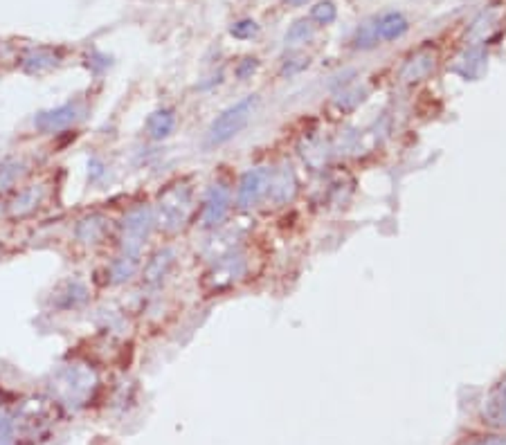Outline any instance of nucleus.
Listing matches in <instances>:
<instances>
[{
	"label": "nucleus",
	"instance_id": "1",
	"mask_svg": "<svg viewBox=\"0 0 506 445\" xmlns=\"http://www.w3.org/2000/svg\"><path fill=\"white\" fill-rule=\"evenodd\" d=\"M59 421L61 405L52 396H27L11 419L14 445H41L50 441Z\"/></svg>",
	"mask_w": 506,
	"mask_h": 445
},
{
	"label": "nucleus",
	"instance_id": "2",
	"mask_svg": "<svg viewBox=\"0 0 506 445\" xmlns=\"http://www.w3.org/2000/svg\"><path fill=\"white\" fill-rule=\"evenodd\" d=\"M97 387L95 371L86 365H65L54 373L52 378V398L59 405L79 409L90 403L93 392Z\"/></svg>",
	"mask_w": 506,
	"mask_h": 445
},
{
	"label": "nucleus",
	"instance_id": "3",
	"mask_svg": "<svg viewBox=\"0 0 506 445\" xmlns=\"http://www.w3.org/2000/svg\"><path fill=\"white\" fill-rule=\"evenodd\" d=\"M257 106H259V97L246 95L238 99V102L230 104L225 110H221L207 128L205 145L209 149H214V147H223L228 145V142H232L250 124L252 115L257 112Z\"/></svg>",
	"mask_w": 506,
	"mask_h": 445
},
{
	"label": "nucleus",
	"instance_id": "4",
	"mask_svg": "<svg viewBox=\"0 0 506 445\" xmlns=\"http://www.w3.org/2000/svg\"><path fill=\"white\" fill-rule=\"evenodd\" d=\"M156 227L167 234H174L178 229L185 227V223L194 214V189L187 182L169 184L160 194V200L156 205Z\"/></svg>",
	"mask_w": 506,
	"mask_h": 445
},
{
	"label": "nucleus",
	"instance_id": "5",
	"mask_svg": "<svg viewBox=\"0 0 506 445\" xmlns=\"http://www.w3.org/2000/svg\"><path fill=\"white\" fill-rule=\"evenodd\" d=\"M156 229V211L149 205H137L124 214L120 225V246L122 254L137 256L144 243L151 239Z\"/></svg>",
	"mask_w": 506,
	"mask_h": 445
},
{
	"label": "nucleus",
	"instance_id": "6",
	"mask_svg": "<svg viewBox=\"0 0 506 445\" xmlns=\"http://www.w3.org/2000/svg\"><path fill=\"white\" fill-rule=\"evenodd\" d=\"M273 182V169L270 167H255L248 169L246 174L238 178L236 184V205L241 209L259 207L270 192Z\"/></svg>",
	"mask_w": 506,
	"mask_h": 445
},
{
	"label": "nucleus",
	"instance_id": "7",
	"mask_svg": "<svg viewBox=\"0 0 506 445\" xmlns=\"http://www.w3.org/2000/svg\"><path fill=\"white\" fill-rule=\"evenodd\" d=\"M232 211V187L225 180H216L209 184L207 196L201 209V227L203 229H218L228 221Z\"/></svg>",
	"mask_w": 506,
	"mask_h": 445
},
{
	"label": "nucleus",
	"instance_id": "8",
	"mask_svg": "<svg viewBox=\"0 0 506 445\" xmlns=\"http://www.w3.org/2000/svg\"><path fill=\"white\" fill-rule=\"evenodd\" d=\"M246 275H248V256L241 250H228L223 256H218L214 268L207 272V286L212 290H225L232 288Z\"/></svg>",
	"mask_w": 506,
	"mask_h": 445
},
{
	"label": "nucleus",
	"instance_id": "9",
	"mask_svg": "<svg viewBox=\"0 0 506 445\" xmlns=\"http://www.w3.org/2000/svg\"><path fill=\"white\" fill-rule=\"evenodd\" d=\"M81 110L83 108L79 102H65L56 108L38 112L34 117V128L43 135H54V133L68 131V128L81 117Z\"/></svg>",
	"mask_w": 506,
	"mask_h": 445
},
{
	"label": "nucleus",
	"instance_id": "10",
	"mask_svg": "<svg viewBox=\"0 0 506 445\" xmlns=\"http://www.w3.org/2000/svg\"><path fill=\"white\" fill-rule=\"evenodd\" d=\"M178 126V115L174 108L162 106L158 110H153L147 117V135L153 142H162L167 137H172Z\"/></svg>",
	"mask_w": 506,
	"mask_h": 445
},
{
	"label": "nucleus",
	"instance_id": "11",
	"mask_svg": "<svg viewBox=\"0 0 506 445\" xmlns=\"http://www.w3.org/2000/svg\"><path fill=\"white\" fill-rule=\"evenodd\" d=\"M174 266H176V252L164 248L151 256L142 270V277L149 286H160L169 277V272L174 270Z\"/></svg>",
	"mask_w": 506,
	"mask_h": 445
},
{
	"label": "nucleus",
	"instance_id": "12",
	"mask_svg": "<svg viewBox=\"0 0 506 445\" xmlns=\"http://www.w3.org/2000/svg\"><path fill=\"white\" fill-rule=\"evenodd\" d=\"M434 63H437V56H434V52L421 50V52H416L412 56V59H407V63L401 70V79L407 81V83L423 81L434 70Z\"/></svg>",
	"mask_w": 506,
	"mask_h": 445
},
{
	"label": "nucleus",
	"instance_id": "13",
	"mask_svg": "<svg viewBox=\"0 0 506 445\" xmlns=\"http://www.w3.org/2000/svg\"><path fill=\"white\" fill-rule=\"evenodd\" d=\"M376 32H378V38L385 43L399 41L410 32V21H407L401 11H387L381 19H376Z\"/></svg>",
	"mask_w": 506,
	"mask_h": 445
},
{
	"label": "nucleus",
	"instance_id": "14",
	"mask_svg": "<svg viewBox=\"0 0 506 445\" xmlns=\"http://www.w3.org/2000/svg\"><path fill=\"white\" fill-rule=\"evenodd\" d=\"M106 229H108L106 219L100 216V214H93V216H86L83 221H79V225H77V239L81 243H88V246H93V243H100L106 236Z\"/></svg>",
	"mask_w": 506,
	"mask_h": 445
},
{
	"label": "nucleus",
	"instance_id": "15",
	"mask_svg": "<svg viewBox=\"0 0 506 445\" xmlns=\"http://www.w3.org/2000/svg\"><path fill=\"white\" fill-rule=\"evenodd\" d=\"M295 189H297V182H295V176L290 174L288 169L273 171V182H270L268 198H273L275 203H286V200L292 198Z\"/></svg>",
	"mask_w": 506,
	"mask_h": 445
},
{
	"label": "nucleus",
	"instance_id": "16",
	"mask_svg": "<svg viewBox=\"0 0 506 445\" xmlns=\"http://www.w3.org/2000/svg\"><path fill=\"white\" fill-rule=\"evenodd\" d=\"M484 419L493 425L506 427V382L500 384L497 389L490 394V398L484 405Z\"/></svg>",
	"mask_w": 506,
	"mask_h": 445
},
{
	"label": "nucleus",
	"instance_id": "17",
	"mask_svg": "<svg viewBox=\"0 0 506 445\" xmlns=\"http://www.w3.org/2000/svg\"><path fill=\"white\" fill-rule=\"evenodd\" d=\"M56 63H59V56H56L54 50L38 48V50H32L30 54L25 56L23 68L32 75H41V73H46V70H52Z\"/></svg>",
	"mask_w": 506,
	"mask_h": 445
},
{
	"label": "nucleus",
	"instance_id": "18",
	"mask_svg": "<svg viewBox=\"0 0 506 445\" xmlns=\"http://www.w3.org/2000/svg\"><path fill=\"white\" fill-rule=\"evenodd\" d=\"M41 200H43V187L32 184V187H27L23 194L16 196V200H14V205H11V211L16 214V216H25V214L34 211L41 205Z\"/></svg>",
	"mask_w": 506,
	"mask_h": 445
},
{
	"label": "nucleus",
	"instance_id": "19",
	"mask_svg": "<svg viewBox=\"0 0 506 445\" xmlns=\"http://www.w3.org/2000/svg\"><path fill=\"white\" fill-rule=\"evenodd\" d=\"M315 36V25L311 19H302V21H295L288 32H286V46L288 48H297V46H304V43L313 41Z\"/></svg>",
	"mask_w": 506,
	"mask_h": 445
},
{
	"label": "nucleus",
	"instance_id": "20",
	"mask_svg": "<svg viewBox=\"0 0 506 445\" xmlns=\"http://www.w3.org/2000/svg\"><path fill=\"white\" fill-rule=\"evenodd\" d=\"M137 272V256H129V254H122L120 259L112 261L110 266V277L112 283H124L129 281L133 275Z\"/></svg>",
	"mask_w": 506,
	"mask_h": 445
},
{
	"label": "nucleus",
	"instance_id": "21",
	"mask_svg": "<svg viewBox=\"0 0 506 445\" xmlns=\"http://www.w3.org/2000/svg\"><path fill=\"white\" fill-rule=\"evenodd\" d=\"M337 19V7L333 0H320V3H315L311 7V21L317 23V25H331L335 23Z\"/></svg>",
	"mask_w": 506,
	"mask_h": 445
},
{
	"label": "nucleus",
	"instance_id": "22",
	"mask_svg": "<svg viewBox=\"0 0 506 445\" xmlns=\"http://www.w3.org/2000/svg\"><path fill=\"white\" fill-rule=\"evenodd\" d=\"M354 43H356V48H360V50H371V48H376L378 43H381V38H378V32H376V21H374V23L360 25V30H358Z\"/></svg>",
	"mask_w": 506,
	"mask_h": 445
},
{
	"label": "nucleus",
	"instance_id": "23",
	"mask_svg": "<svg viewBox=\"0 0 506 445\" xmlns=\"http://www.w3.org/2000/svg\"><path fill=\"white\" fill-rule=\"evenodd\" d=\"M230 34L238 41H252V38L259 36V25H257V21H252V19H241V21L232 23Z\"/></svg>",
	"mask_w": 506,
	"mask_h": 445
},
{
	"label": "nucleus",
	"instance_id": "24",
	"mask_svg": "<svg viewBox=\"0 0 506 445\" xmlns=\"http://www.w3.org/2000/svg\"><path fill=\"white\" fill-rule=\"evenodd\" d=\"M23 164L16 162V160H5V162H0V189H7L9 184H14L21 174H23Z\"/></svg>",
	"mask_w": 506,
	"mask_h": 445
},
{
	"label": "nucleus",
	"instance_id": "25",
	"mask_svg": "<svg viewBox=\"0 0 506 445\" xmlns=\"http://www.w3.org/2000/svg\"><path fill=\"white\" fill-rule=\"evenodd\" d=\"M259 70V59L257 56H246V59H241L236 63V68H234V77L238 79V81H248L252 75H255Z\"/></svg>",
	"mask_w": 506,
	"mask_h": 445
},
{
	"label": "nucleus",
	"instance_id": "26",
	"mask_svg": "<svg viewBox=\"0 0 506 445\" xmlns=\"http://www.w3.org/2000/svg\"><path fill=\"white\" fill-rule=\"evenodd\" d=\"M308 68V56H290V59H286L284 68H281V75L284 77H292V75H300L302 70Z\"/></svg>",
	"mask_w": 506,
	"mask_h": 445
},
{
	"label": "nucleus",
	"instance_id": "27",
	"mask_svg": "<svg viewBox=\"0 0 506 445\" xmlns=\"http://www.w3.org/2000/svg\"><path fill=\"white\" fill-rule=\"evenodd\" d=\"M0 445H14V425L3 409H0Z\"/></svg>",
	"mask_w": 506,
	"mask_h": 445
},
{
	"label": "nucleus",
	"instance_id": "28",
	"mask_svg": "<svg viewBox=\"0 0 506 445\" xmlns=\"http://www.w3.org/2000/svg\"><path fill=\"white\" fill-rule=\"evenodd\" d=\"M473 445H506V436H486V439L475 441Z\"/></svg>",
	"mask_w": 506,
	"mask_h": 445
},
{
	"label": "nucleus",
	"instance_id": "29",
	"mask_svg": "<svg viewBox=\"0 0 506 445\" xmlns=\"http://www.w3.org/2000/svg\"><path fill=\"white\" fill-rule=\"evenodd\" d=\"M288 5H295V7H300V5H306L308 0H286Z\"/></svg>",
	"mask_w": 506,
	"mask_h": 445
}]
</instances>
